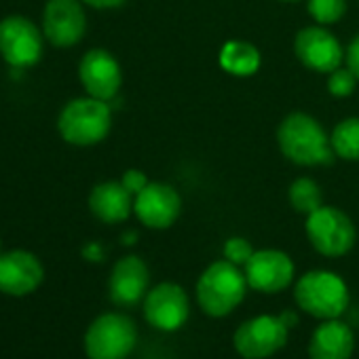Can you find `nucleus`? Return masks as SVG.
<instances>
[{
  "instance_id": "f257e3e1",
  "label": "nucleus",
  "mask_w": 359,
  "mask_h": 359,
  "mask_svg": "<svg viewBox=\"0 0 359 359\" xmlns=\"http://www.w3.org/2000/svg\"><path fill=\"white\" fill-rule=\"evenodd\" d=\"M277 142L283 156L296 165H330L336 156L325 129L317 118L304 112H292L281 121Z\"/></svg>"
},
{
  "instance_id": "f03ea898",
  "label": "nucleus",
  "mask_w": 359,
  "mask_h": 359,
  "mask_svg": "<svg viewBox=\"0 0 359 359\" xmlns=\"http://www.w3.org/2000/svg\"><path fill=\"white\" fill-rule=\"evenodd\" d=\"M248 279L241 269L229 260H218L210 264L197 281L199 306L210 317L231 315L245 298Z\"/></svg>"
},
{
  "instance_id": "7ed1b4c3",
  "label": "nucleus",
  "mask_w": 359,
  "mask_h": 359,
  "mask_svg": "<svg viewBox=\"0 0 359 359\" xmlns=\"http://www.w3.org/2000/svg\"><path fill=\"white\" fill-rule=\"evenodd\" d=\"M112 127V112L108 102L91 95L76 97L64 106L57 118L60 135L74 146H93L106 140Z\"/></svg>"
},
{
  "instance_id": "20e7f679",
  "label": "nucleus",
  "mask_w": 359,
  "mask_h": 359,
  "mask_svg": "<svg viewBox=\"0 0 359 359\" xmlns=\"http://www.w3.org/2000/svg\"><path fill=\"white\" fill-rule=\"evenodd\" d=\"M294 298L298 306L317 319H338L351 300L342 277L330 271H311L296 281Z\"/></svg>"
},
{
  "instance_id": "39448f33",
  "label": "nucleus",
  "mask_w": 359,
  "mask_h": 359,
  "mask_svg": "<svg viewBox=\"0 0 359 359\" xmlns=\"http://www.w3.org/2000/svg\"><path fill=\"white\" fill-rule=\"evenodd\" d=\"M137 342L133 319L121 313L100 315L85 332V353L89 359H127Z\"/></svg>"
},
{
  "instance_id": "423d86ee",
  "label": "nucleus",
  "mask_w": 359,
  "mask_h": 359,
  "mask_svg": "<svg viewBox=\"0 0 359 359\" xmlns=\"http://www.w3.org/2000/svg\"><path fill=\"white\" fill-rule=\"evenodd\" d=\"M304 229L311 245L327 258L348 254L357 241V231L351 218L330 205H321L319 210L309 214Z\"/></svg>"
},
{
  "instance_id": "0eeeda50",
  "label": "nucleus",
  "mask_w": 359,
  "mask_h": 359,
  "mask_svg": "<svg viewBox=\"0 0 359 359\" xmlns=\"http://www.w3.org/2000/svg\"><path fill=\"white\" fill-rule=\"evenodd\" d=\"M43 30L24 15L0 22V55L11 68H32L43 57Z\"/></svg>"
},
{
  "instance_id": "6e6552de",
  "label": "nucleus",
  "mask_w": 359,
  "mask_h": 359,
  "mask_svg": "<svg viewBox=\"0 0 359 359\" xmlns=\"http://www.w3.org/2000/svg\"><path fill=\"white\" fill-rule=\"evenodd\" d=\"M287 334L290 327L281 321V317L258 315L237 327L233 344L243 359H266L285 346Z\"/></svg>"
},
{
  "instance_id": "1a4fd4ad",
  "label": "nucleus",
  "mask_w": 359,
  "mask_h": 359,
  "mask_svg": "<svg viewBox=\"0 0 359 359\" xmlns=\"http://www.w3.org/2000/svg\"><path fill=\"white\" fill-rule=\"evenodd\" d=\"M191 302L182 285L173 281H163L148 290L144 298L146 321L161 332H175L189 321Z\"/></svg>"
},
{
  "instance_id": "9d476101",
  "label": "nucleus",
  "mask_w": 359,
  "mask_h": 359,
  "mask_svg": "<svg viewBox=\"0 0 359 359\" xmlns=\"http://www.w3.org/2000/svg\"><path fill=\"white\" fill-rule=\"evenodd\" d=\"M87 18L81 0H49L43 11V34L53 47H74L83 41Z\"/></svg>"
},
{
  "instance_id": "9b49d317",
  "label": "nucleus",
  "mask_w": 359,
  "mask_h": 359,
  "mask_svg": "<svg viewBox=\"0 0 359 359\" xmlns=\"http://www.w3.org/2000/svg\"><path fill=\"white\" fill-rule=\"evenodd\" d=\"M296 57L313 72L330 74L340 68L344 60V49L340 41L323 26H309L296 34L294 41Z\"/></svg>"
},
{
  "instance_id": "f8f14e48",
  "label": "nucleus",
  "mask_w": 359,
  "mask_h": 359,
  "mask_svg": "<svg viewBox=\"0 0 359 359\" xmlns=\"http://www.w3.org/2000/svg\"><path fill=\"white\" fill-rule=\"evenodd\" d=\"M180 212H182V199L173 187L163 182H148L146 189L133 197V214L144 226L154 231L169 229Z\"/></svg>"
},
{
  "instance_id": "ddd939ff",
  "label": "nucleus",
  "mask_w": 359,
  "mask_h": 359,
  "mask_svg": "<svg viewBox=\"0 0 359 359\" xmlns=\"http://www.w3.org/2000/svg\"><path fill=\"white\" fill-rule=\"evenodd\" d=\"M248 285L262 294H277L294 281V262L281 250H258L245 264Z\"/></svg>"
},
{
  "instance_id": "4468645a",
  "label": "nucleus",
  "mask_w": 359,
  "mask_h": 359,
  "mask_svg": "<svg viewBox=\"0 0 359 359\" xmlns=\"http://www.w3.org/2000/svg\"><path fill=\"white\" fill-rule=\"evenodd\" d=\"M79 79L87 95L110 102L123 83V72L116 57L106 49H91L79 64Z\"/></svg>"
},
{
  "instance_id": "2eb2a0df",
  "label": "nucleus",
  "mask_w": 359,
  "mask_h": 359,
  "mask_svg": "<svg viewBox=\"0 0 359 359\" xmlns=\"http://www.w3.org/2000/svg\"><path fill=\"white\" fill-rule=\"evenodd\" d=\"M45 269L41 260L26 250L0 254V292L7 296H28L41 287Z\"/></svg>"
},
{
  "instance_id": "dca6fc26",
  "label": "nucleus",
  "mask_w": 359,
  "mask_h": 359,
  "mask_svg": "<svg viewBox=\"0 0 359 359\" xmlns=\"http://www.w3.org/2000/svg\"><path fill=\"white\" fill-rule=\"evenodd\" d=\"M150 273L146 262L140 256H125L121 258L108 281V292L114 304L118 306H135L148 294Z\"/></svg>"
},
{
  "instance_id": "f3484780",
  "label": "nucleus",
  "mask_w": 359,
  "mask_h": 359,
  "mask_svg": "<svg viewBox=\"0 0 359 359\" xmlns=\"http://www.w3.org/2000/svg\"><path fill=\"white\" fill-rule=\"evenodd\" d=\"M89 210L91 214L106 222V224H118L125 222L133 212V195L123 187V182H102L93 187L89 195Z\"/></svg>"
},
{
  "instance_id": "a211bd4d",
  "label": "nucleus",
  "mask_w": 359,
  "mask_h": 359,
  "mask_svg": "<svg viewBox=\"0 0 359 359\" xmlns=\"http://www.w3.org/2000/svg\"><path fill=\"white\" fill-rule=\"evenodd\" d=\"M355 336L340 319H325L311 336L309 359H351Z\"/></svg>"
},
{
  "instance_id": "6ab92c4d",
  "label": "nucleus",
  "mask_w": 359,
  "mask_h": 359,
  "mask_svg": "<svg viewBox=\"0 0 359 359\" xmlns=\"http://www.w3.org/2000/svg\"><path fill=\"white\" fill-rule=\"evenodd\" d=\"M262 64L260 51L245 41H229L220 49V66L233 76H252Z\"/></svg>"
},
{
  "instance_id": "aec40b11",
  "label": "nucleus",
  "mask_w": 359,
  "mask_h": 359,
  "mask_svg": "<svg viewBox=\"0 0 359 359\" xmlns=\"http://www.w3.org/2000/svg\"><path fill=\"white\" fill-rule=\"evenodd\" d=\"M334 154L344 161H359V116L340 121L330 135Z\"/></svg>"
},
{
  "instance_id": "412c9836",
  "label": "nucleus",
  "mask_w": 359,
  "mask_h": 359,
  "mask_svg": "<svg viewBox=\"0 0 359 359\" xmlns=\"http://www.w3.org/2000/svg\"><path fill=\"white\" fill-rule=\"evenodd\" d=\"M287 199H290V203H292V208L296 212L306 214V216L323 205L321 189L311 177H298L296 182H292V187L287 191Z\"/></svg>"
},
{
  "instance_id": "4be33fe9",
  "label": "nucleus",
  "mask_w": 359,
  "mask_h": 359,
  "mask_svg": "<svg viewBox=\"0 0 359 359\" xmlns=\"http://www.w3.org/2000/svg\"><path fill=\"white\" fill-rule=\"evenodd\" d=\"M306 7H309L311 18L319 26H330V24H336L344 18L346 0H309Z\"/></svg>"
},
{
  "instance_id": "5701e85b",
  "label": "nucleus",
  "mask_w": 359,
  "mask_h": 359,
  "mask_svg": "<svg viewBox=\"0 0 359 359\" xmlns=\"http://www.w3.org/2000/svg\"><path fill=\"white\" fill-rule=\"evenodd\" d=\"M357 85V76L348 70V68H336L334 72H330L327 79V89L334 97H346L355 91Z\"/></svg>"
},
{
  "instance_id": "b1692460",
  "label": "nucleus",
  "mask_w": 359,
  "mask_h": 359,
  "mask_svg": "<svg viewBox=\"0 0 359 359\" xmlns=\"http://www.w3.org/2000/svg\"><path fill=\"white\" fill-rule=\"evenodd\" d=\"M252 256H254V248L243 237H231L224 243V260H229L237 266H245Z\"/></svg>"
},
{
  "instance_id": "393cba45",
  "label": "nucleus",
  "mask_w": 359,
  "mask_h": 359,
  "mask_svg": "<svg viewBox=\"0 0 359 359\" xmlns=\"http://www.w3.org/2000/svg\"><path fill=\"white\" fill-rule=\"evenodd\" d=\"M121 182H123V187L135 197L142 189H146L148 177H146L140 169H127V171L123 173V177H121Z\"/></svg>"
},
{
  "instance_id": "a878e982",
  "label": "nucleus",
  "mask_w": 359,
  "mask_h": 359,
  "mask_svg": "<svg viewBox=\"0 0 359 359\" xmlns=\"http://www.w3.org/2000/svg\"><path fill=\"white\" fill-rule=\"evenodd\" d=\"M344 60H346V68L357 76L359 81V36H355L348 45V49L344 51Z\"/></svg>"
},
{
  "instance_id": "bb28decb",
  "label": "nucleus",
  "mask_w": 359,
  "mask_h": 359,
  "mask_svg": "<svg viewBox=\"0 0 359 359\" xmlns=\"http://www.w3.org/2000/svg\"><path fill=\"white\" fill-rule=\"evenodd\" d=\"M81 3L93 9H116V7H123L127 0H81Z\"/></svg>"
},
{
  "instance_id": "cd10ccee",
  "label": "nucleus",
  "mask_w": 359,
  "mask_h": 359,
  "mask_svg": "<svg viewBox=\"0 0 359 359\" xmlns=\"http://www.w3.org/2000/svg\"><path fill=\"white\" fill-rule=\"evenodd\" d=\"M281 321H283L287 327H292V325H296V323H298L296 315H294V313H287V311H285V313H281Z\"/></svg>"
},
{
  "instance_id": "c85d7f7f",
  "label": "nucleus",
  "mask_w": 359,
  "mask_h": 359,
  "mask_svg": "<svg viewBox=\"0 0 359 359\" xmlns=\"http://www.w3.org/2000/svg\"><path fill=\"white\" fill-rule=\"evenodd\" d=\"M281 3H298V0H281Z\"/></svg>"
}]
</instances>
